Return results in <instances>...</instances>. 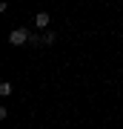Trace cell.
<instances>
[{"label":"cell","instance_id":"6da1fadb","mask_svg":"<svg viewBox=\"0 0 123 129\" xmlns=\"http://www.w3.org/2000/svg\"><path fill=\"white\" fill-rule=\"evenodd\" d=\"M9 43L12 46H26L29 43V29H14V32L9 35Z\"/></svg>","mask_w":123,"mask_h":129},{"label":"cell","instance_id":"7a4b0ae2","mask_svg":"<svg viewBox=\"0 0 123 129\" xmlns=\"http://www.w3.org/2000/svg\"><path fill=\"white\" fill-rule=\"evenodd\" d=\"M49 20H52L49 12H37V14H34V26H37V29H46V26H49Z\"/></svg>","mask_w":123,"mask_h":129},{"label":"cell","instance_id":"3957f363","mask_svg":"<svg viewBox=\"0 0 123 129\" xmlns=\"http://www.w3.org/2000/svg\"><path fill=\"white\" fill-rule=\"evenodd\" d=\"M0 95H3V98H6V95H12V83H9V80L0 83Z\"/></svg>","mask_w":123,"mask_h":129},{"label":"cell","instance_id":"277c9868","mask_svg":"<svg viewBox=\"0 0 123 129\" xmlns=\"http://www.w3.org/2000/svg\"><path fill=\"white\" fill-rule=\"evenodd\" d=\"M52 43H55V32H46L43 35V46H52Z\"/></svg>","mask_w":123,"mask_h":129}]
</instances>
